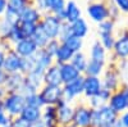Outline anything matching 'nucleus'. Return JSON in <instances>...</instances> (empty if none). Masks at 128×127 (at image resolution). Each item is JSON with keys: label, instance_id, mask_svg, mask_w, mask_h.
<instances>
[{"label": "nucleus", "instance_id": "1", "mask_svg": "<svg viewBox=\"0 0 128 127\" xmlns=\"http://www.w3.org/2000/svg\"><path fill=\"white\" fill-rule=\"evenodd\" d=\"M4 108L12 118L19 117L26 108V96L20 92H8L3 99Z\"/></svg>", "mask_w": 128, "mask_h": 127}, {"label": "nucleus", "instance_id": "2", "mask_svg": "<svg viewBox=\"0 0 128 127\" xmlns=\"http://www.w3.org/2000/svg\"><path fill=\"white\" fill-rule=\"evenodd\" d=\"M62 26H63V21L59 17L50 14V13H45L38 23V27L44 31L45 35L50 40H55V39L59 40Z\"/></svg>", "mask_w": 128, "mask_h": 127}, {"label": "nucleus", "instance_id": "3", "mask_svg": "<svg viewBox=\"0 0 128 127\" xmlns=\"http://www.w3.org/2000/svg\"><path fill=\"white\" fill-rule=\"evenodd\" d=\"M116 119H118V114L106 104V105H102V107H100V108L92 109L91 127L112 126Z\"/></svg>", "mask_w": 128, "mask_h": 127}, {"label": "nucleus", "instance_id": "4", "mask_svg": "<svg viewBox=\"0 0 128 127\" xmlns=\"http://www.w3.org/2000/svg\"><path fill=\"white\" fill-rule=\"evenodd\" d=\"M101 82H102V87L112 92L119 90L123 86V82L118 69L115 67V63H112V66H109V68L104 71L101 76Z\"/></svg>", "mask_w": 128, "mask_h": 127}, {"label": "nucleus", "instance_id": "5", "mask_svg": "<svg viewBox=\"0 0 128 127\" xmlns=\"http://www.w3.org/2000/svg\"><path fill=\"white\" fill-rule=\"evenodd\" d=\"M108 105L118 115L128 110V86L127 85H123L119 90L112 92V96L108 101Z\"/></svg>", "mask_w": 128, "mask_h": 127}, {"label": "nucleus", "instance_id": "6", "mask_svg": "<svg viewBox=\"0 0 128 127\" xmlns=\"http://www.w3.org/2000/svg\"><path fill=\"white\" fill-rule=\"evenodd\" d=\"M38 96L44 107L45 105H56L60 100H63V87L44 85L38 90Z\"/></svg>", "mask_w": 128, "mask_h": 127}, {"label": "nucleus", "instance_id": "7", "mask_svg": "<svg viewBox=\"0 0 128 127\" xmlns=\"http://www.w3.org/2000/svg\"><path fill=\"white\" fill-rule=\"evenodd\" d=\"M86 14L92 22L99 25V23L104 22V21L109 19L108 4L105 2H92L86 8Z\"/></svg>", "mask_w": 128, "mask_h": 127}, {"label": "nucleus", "instance_id": "8", "mask_svg": "<svg viewBox=\"0 0 128 127\" xmlns=\"http://www.w3.org/2000/svg\"><path fill=\"white\" fill-rule=\"evenodd\" d=\"M63 100L73 104L80 96L83 95V75L67 85H63Z\"/></svg>", "mask_w": 128, "mask_h": 127}, {"label": "nucleus", "instance_id": "9", "mask_svg": "<svg viewBox=\"0 0 128 127\" xmlns=\"http://www.w3.org/2000/svg\"><path fill=\"white\" fill-rule=\"evenodd\" d=\"M91 118H92V108H90L87 104L81 103L74 105L72 123L76 127H91Z\"/></svg>", "mask_w": 128, "mask_h": 127}, {"label": "nucleus", "instance_id": "10", "mask_svg": "<svg viewBox=\"0 0 128 127\" xmlns=\"http://www.w3.org/2000/svg\"><path fill=\"white\" fill-rule=\"evenodd\" d=\"M114 63L118 60L128 59V28L122 30L115 39V44L112 50Z\"/></svg>", "mask_w": 128, "mask_h": 127}, {"label": "nucleus", "instance_id": "11", "mask_svg": "<svg viewBox=\"0 0 128 127\" xmlns=\"http://www.w3.org/2000/svg\"><path fill=\"white\" fill-rule=\"evenodd\" d=\"M13 50L20 58H32L38 51V48L31 37H26L23 40H20L19 42H17V44H14Z\"/></svg>", "mask_w": 128, "mask_h": 127}, {"label": "nucleus", "instance_id": "12", "mask_svg": "<svg viewBox=\"0 0 128 127\" xmlns=\"http://www.w3.org/2000/svg\"><path fill=\"white\" fill-rule=\"evenodd\" d=\"M55 107H56V117H58L59 126L62 127V126L72 123L73 113H74V105L64 101V100H60Z\"/></svg>", "mask_w": 128, "mask_h": 127}, {"label": "nucleus", "instance_id": "13", "mask_svg": "<svg viewBox=\"0 0 128 127\" xmlns=\"http://www.w3.org/2000/svg\"><path fill=\"white\" fill-rule=\"evenodd\" d=\"M102 89L101 77H94V76H83V96L90 99L95 95H98Z\"/></svg>", "mask_w": 128, "mask_h": 127}, {"label": "nucleus", "instance_id": "14", "mask_svg": "<svg viewBox=\"0 0 128 127\" xmlns=\"http://www.w3.org/2000/svg\"><path fill=\"white\" fill-rule=\"evenodd\" d=\"M20 66H22V58H20L13 49L6 51L5 60H4V64H3V69L8 73V75L9 73L20 72Z\"/></svg>", "mask_w": 128, "mask_h": 127}, {"label": "nucleus", "instance_id": "15", "mask_svg": "<svg viewBox=\"0 0 128 127\" xmlns=\"http://www.w3.org/2000/svg\"><path fill=\"white\" fill-rule=\"evenodd\" d=\"M44 13L38 10L34 5H28L22 13L19 14V23H32V25H38L40 21L42 19Z\"/></svg>", "mask_w": 128, "mask_h": 127}, {"label": "nucleus", "instance_id": "16", "mask_svg": "<svg viewBox=\"0 0 128 127\" xmlns=\"http://www.w3.org/2000/svg\"><path fill=\"white\" fill-rule=\"evenodd\" d=\"M24 75L20 72L17 73H9L6 81L4 83V87L6 89L8 92H20L24 83Z\"/></svg>", "mask_w": 128, "mask_h": 127}, {"label": "nucleus", "instance_id": "17", "mask_svg": "<svg viewBox=\"0 0 128 127\" xmlns=\"http://www.w3.org/2000/svg\"><path fill=\"white\" fill-rule=\"evenodd\" d=\"M44 85H49V86H63L62 82V76H60V69L58 64L50 66L45 73H44Z\"/></svg>", "mask_w": 128, "mask_h": 127}, {"label": "nucleus", "instance_id": "18", "mask_svg": "<svg viewBox=\"0 0 128 127\" xmlns=\"http://www.w3.org/2000/svg\"><path fill=\"white\" fill-rule=\"evenodd\" d=\"M82 17V10L77 2L74 0H67L66 9H64V22L67 23H73L74 21H77Z\"/></svg>", "mask_w": 128, "mask_h": 127}, {"label": "nucleus", "instance_id": "19", "mask_svg": "<svg viewBox=\"0 0 128 127\" xmlns=\"http://www.w3.org/2000/svg\"><path fill=\"white\" fill-rule=\"evenodd\" d=\"M41 121L44 122L45 127H60L56 117V107L55 105H45L42 107V117Z\"/></svg>", "mask_w": 128, "mask_h": 127}, {"label": "nucleus", "instance_id": "20", "mask_svg": "<svg viewBox=\"0 0 128 127\" xmlns=\"http://www.w3.org/2000/svg\"><path fill=\"white\" fill-rule=\"evenodd\" d=\"M110 96H112V91H109V90H106V89L102 87L98 95H95V96L87 99V103L86 104L88 105L90 108L96 109V108H100V107H102V105L108 104Z\"/></svg>", "mask_w": 128, "mask_h": 127}, {"label": "nucleus", "instance_id": "21", "mask_svg": "<svg viewBox=\"0 0 128 127\" xmlns=\"http://www.w3.org/2000/svg\"><path fill=\"white\" fill-rule=\"evenodd\" d=\"M59 69H60V76H62L63 85H67V83L77 80L78 77L82 76L81 73L70 64V63H66V64L59 66Z\"/></svg>", "mask_w": 128, "mask_h": 127}, {"label": "nucleus", "instance_id": "22", "mask_svg": "<svg viewBox=\"0 0 128 127\" xmlns=\"http://www.w3.org/2000/svg\"><path fill=\"white\" fill-rule=\"evenodd\" d=\"M35 62H36V67L38 69L46 71L50 66L54 64V57H51L45 49H38V51L35 54Z\"/></svg>", "mask_w": 128, "mask_h": 127}, {"label": "nucleus", "instance_id": "23", "mask_svg": "<svg viewBox=\"0 0 128 127\" xmlns=\"http://www.w3.org/2000/svg\"><path fill=\"white\" fill-rule=\"evenodd\" d=\"M69 26H70V32H72V35L77 36V37H80V39H84V37L88 35V32H90V26H88V23H87V21L84 19L83 17H81V18L77 19V21H74V22L70 23Z\"/></svg>", "mask_w": 128, "mask_h": 127}, {"label": "nucleus", "instance_id": "24", "mask_svg": "<svg viewBox=\"0 0 128 127\" xmlns=\"http://www.w3.org/2000/svg\"><path fill=\"white\" fill-rule=\"evenodd\" d=\"M67 0H46V13L59 17L64 22V9Z\"/></svg>", "mask_w": 128, "mask_h": 127}, {"label": "nucleus", "instance_id": "25", "mask_svg": "<svg viewBox=\"0 0 128 127\" xmlns=\"http://www.w3.org/2000/svg\"><path fill=\"white\" fill-rule=\"evenodd\" d=\"M105 69H106V63H105V62H99V60L88 59L87 67H86V71H84L83 76L101 77Z\"/></svg>", "mask_w": 128, "mask_h": 127}, {"label": "nucleus", "instance_id": "26", "mask_svg": "<svg viewBox=\"0 0 128 127\" xmlns=\"http://www.w3.org/2000/svg\"><path fill=\"white\" fill-rule=\"evenodd\" d=\"M94 60H99V62H105L108 59V51L105 50V48L100 44L99 40H96L92 42V45L90 48V58Z\"/></svg>", "mask_w": 128, "mask_h": 127}, {"label": "nucleus", "instance_id": "27", "mask_svg": "<svg viewBox=\"0 0 128 127\" xmlns=\"http://www.w3.org/2000/svg\"><path fill=\"white\" fill-rule=\"evenodd\" d=\"M74 55V53L66 45L60 44L56 54L54 55V63L58 66H62V64H66V63H70L72 58Z\"/></svg>", "mask_w": 128, "mask_h": 127}, {"label": "nucleus", "instance_id": "28", "mask_svg": "<svg viewBox=\"0 0 128 127\" xmlns=\"http://www.w3.org/2000/svg\"><path fill=\"white\" fill-rule=\"evenodd\" d=\"M19 117H22L28 123L34 124V123H36V122H38L41 119V117H42V108H35V107H28V105H26V108L23 109L22 113H20Z\"/></svg>", "mask_w": 128, "mask_h": 127}, {"label": "nucleus", "instance_id": "29", "mask_svg": "<svg viewBox=\"0 0 128 127\" xmlns=\"http://www.w3.org/2000/svg\"><path fill=\"white\" fill-rule=\"evenodd\" d=\"M44 73H45V71L35 68L34 71H31L30 73H27L24 77H26V81L30 85H32L35 89L40 90L42 86H44Z\"/></svg>", "mask_w": 128, "mask_h": 127}, {"label": "nucleus", "instance_id": "30", "mask_svg": "<svg viewBox=\"0 0 128 127\" xmlns=\"http://www.w3.org/2000/svg\"><path fill=\"white\" fill-rule=\"evenodd\" d=\"M59 41H60V44L68 46L73 53L82 51L83 44H84V42H83V39H80V37L74 36V35H72V34L68 35V36H66V37H63V39H60Z\"/></svg>", "mask_w": 128, "mask_h": 127}, {"label": "nucleus", "instance_id": "31", "mask_svg": "<svg viewBox=\"0 0 128 127\" xmlns=\"http://www.w3.org/2000/svg\"><path fill=\"white\" fill-rule=\"evenodd\" d=\"M87 62H88V58L86 57L83 51H78V53H74V55L70 60V64L76 68L81 75H83L84 71H86V67H87Z\"/></svg>", "mask_w": 128, "mask_h": 127}, {"label": "nucleus", "instance_id": "32", "mask_svg": "<svg viewBox=\"0 0 128 127\" xmlns=\"http://www.w3.org/2000/svg\"><path fill=\"white\" fill-rule=\"evenodd\" d=\"M99 34V41H100V44L105 48L106 51H110L113 50L114 48V44H115V34H110V32H98Z\"/></svg>", "mask_w": 128, "mask_h": 127}, {"label": "nucleus", "instance_id": "33", "mask_svg": "<svg viewBox=\"0 0 128 127\" xmlns=\"http://www.w3.org/2000/svg\"><path fill=\"white\" fill-rule=\"evenodd\" d=\"M31 5V0H8V9L16 14H20L23 10Z\"/></svg>", "mask_w": 128, "mask_h": 127}, {"label": "nucleus", "instance_id": "34", "mask_svg": "<svg viewBox=\"0 0 128 127\" xmlns=\"http://www.w3.org/2000/svg\"><path fill=\"white\" fill-rule=\"evenodd\" d=\"M23 39H26V36L23 35L22 28H20V26H19V23H18V25H16V26L12 27L10 32L8 34V36H6V39H5V41H8L9 44L13 46L14 44H17V42H19L20 40H23Z\"/></svg>", "mask_w": 128, "mask_h": 127}, {"label": "nucleus", "instance_id": "35", "mask_svg": "<svg viewBox=\"0 0 128 127\" xmlns=\"http://www.w3.org/2000/svg\"><path fill=\"white\" fill-rule=\"evenodd\" d=\"M31 39L35 41V44L37 45V48H38V49H44V48L48 45L49 40H50V39L45 35V32H44V31H42L38 26H37L36 32L34 34V36H32Z\"/></svg>", "mask_w": 128, "mask_h": 127}, {"label": "nucleus", "instance_id": "36", "mask_svg": "<svg viewBox=\"0 0 128 127\" xmlns=\"http://www.w3.org/2000/svg\"><path fill=\"white\" fill-rule=\"evenodd\" d=\"M115 67H116V69H118L119 75H120L123 85H127L128 86V59L115 62Z\"/></svg>", "mask_w": 128, "mask_h": 127}, {"label": "nucleus", "instance_id": "37", "mask_svg": "<svg viewBox=\"0 0 128 127\" xmlns=\"http://www.w3.org/2000/svg\"><path fill=\"white\" fill-rule=\"evenodd\" d=\"M36 67V62L35 58H22V66H20V73H23L26 76L27 73H30L31 71H34Z\"/></svg>", "mask_w": 128, "mask_h": 127}, {"label": "nucleus", "instance_id": "38", "mask_svg": "<svg viewBox=\"0 0 128 127\" xmlns=\"http://www.w3.org/2000/svg\"><path fill=\"white\" fill-rule=\"evenodd\" d=\"M98 32H110L114 34L115 32V22L112 19H106L104 22L98 25Z\"/></svg>", "mask_w": 128, "mask_h": 127}, {"label": "nucleus", "instance_id": "39", "mask_svg": "<svg viewBox=\"0 0 128 127\" xmlns=\"http://www.w3.org/2000/svg\"><path fill=\"white\" fill-rule=\"evenodd\" d=\"M26 105H28V107H35V108H42L44 107V104H42V101L38 96V92L27 95L26 96Z\"/></svg>", "mask_w": 128, "mask_h": 127}, {"label": "nucleus", "instance_id": "40", "mask_svg": "<svg viewBox=\"0 0 128 127\" xmlns=\"http://www.w3.org/2000/svg\"><path fill=\"white\" fill-rule=\"evenodd\" d=\"M12 117L6 113L5 108H4V104L3 100H0V127H4V126H9L12 123Z\"/></svg>", "mask_w": 128, "mask_h": 127}, {"label": "nucleus", "instance_id": "41", "mask_svg": "<svg viewBox=\"0 0 128 127\" xmlns=\"http://www.w3.org/2000/svg\"><path fill=\"white\" fill-rule=\"evenodd\" d=\"M2 19L10 26H16L19 23V14H16L13 12H10V10H6L5 14L2 17Z\"/></svg>", "mask_w": 128, "mask_h": 127}, {"label": "nucleus", "instance_id": "42", "mask_svg": "<svg viewBox=\"0 0 128 127\" xmlns=\"http://www.w3.org/2000/svg\"><path fill=\"white\" fill-rule=\"evenodd\" d=\"M106 4H108V10H109V19L116 22V21L120 18V14H122L120 10L115 7V4L112 2V0H110L109 3H106Z\"/></svg>", "mask_w": 128, "mask_h": 127}, {"label": "nucleus", "instance_id": "43", "mask_svg": "<svg viewBox=\"0 0 128 127\" xmlns=\"http://www.w3.org/2000/svg\"><path fill=\"white\" fill-rule=\"evenodd\" d=\"M20 28H22V32L26 37H32L34 34L36 32L37 26L38 25H32V23H19Z\"/></svg>", "mask_w": 128, "mask_h": 127}, {"label": "nucleus", "instance_id": "44", "mask_svg": "<svg viewBox=\"0 0 128 127\" xmlns=\"http://www.w3.org/2000/svg\"><path fill=\"white\" fill-rule=\"evenodd\" d=\"M59 46H60V41H59L58 39H55V40H49L48 45H46L44 49L49 53L51 57H54V55L56 54V51H58Z\"/></svg>", "mask_w": 128, "mask_h": 127}, {"label": "nucleus", "instance_id": "45", "mask_svg": "<svg viewBox=\"0 0 128 127\" xmlns=\"http://www.w3.org/2000/svg\"><path fill=\"white\" fill-rule=\"evenodd\" d=\"M112 2L120 10V13L128 16V0H112Z\"/></svg>", "mask_w": 128, "mask_h": 127}, {"label": "nucleus", "instance_id": "46", "mask_svg": "<svg viewBox=\"0 0 128 127\" xmlns=\"http://www.w3.org/2000/svg\"><path fill=\"white\" fill-rule=\"evenodd\" d=\"M12 127H31L32 124L28 123L27 121H24L22 117H16L12 119V123H10Z\"/></svg>", "mask_w": 128, "mask_h": 127}, {"label": "nucleus", "instance_id": "47", "mask_svg": "<svg viewBox=\"0 0 128 127\" xmlns=\"http://www.w3.org/2000/svg\"><path fill=\"white\" fill-rule=\"evenodd\" d=\"M31 4L41 10L44 14L46 13V0H31Z\"/></svg>", "mask_w": 128, "mask_h": 127}, {"label": "nucleus", "instance_id": "48", "mask_svg": "<svg viewBox=\"0 0 128 127\" xmlns=\"http://www.w3.org/2000/svg\"><path fill=\"white\" fill-rule=\"evenodd\" d=\"M118 118H119V121L123 123V126H124V127H128V110H126V112L120 113V114L118 115Z\"/></svg>", "mask_w": 128, "mask_h": 127}, {"label": "nucleus", "instance_id": "49", "mask_svg": "<svg viewBox=\"0 0 128 127\" xmlns=\"http://www.w3.org/2000/svg\"><path fill=\"white\" fill-rule=\"evenodd\" d=\"M8 9V0H0V18H2Z\"/></svg>", "mask_w": 128, "mask_h": 127}, {"label": "nucleus", "instance_id": "50", "mask_svg": "<svg viewBox=\"0 0 128 127\" xmlns=\"http://www.w3.org/2000/svg\"><path fill=\"white\" fill-rule=\"evenodd\" d=\"M6 77H8V73L3 68H0V86H4V83L6 81Z\"/></svg>", "mask_w": 128, "mask_h": 127}, {"label": "nucleus", "instance_id": "51", "mask_svg": "<svg viewBox=\"0 0 128 127\" xmlns=\"http://www.w3.org/2000/svg\"><path fill=\"white\" fill-rule=\"evenodd\" d=\"M5 54H6V53H5V51H3L2 49H0V68H3L4 60H5Z\"/></svg>", "mask_w": 128, "mask_h": 127}, {"label": "nucleus", "instance_id": "52", "mask_svg": "<svg viewBox=\"0 0 128 127\" xmlns=\"http://www.w3.org/2000/svg\"><path fill=\"white\" fill-rule=\"evenodd\" d=\"M6 94H8L6 89H5L4 86H0V100H3V99L6 96Z\"/></svg>", "mask_w": 128, "mask_h": 127}, {"label": "nucleus", "instance_id": "53", "mask_svg": "<svg viewBox=\"0 0 128 127\" xmlns=\"http://www.w3.org/2000/svg\"><path fill=\"white\" fill-rule=\"evenodd\" d=\"M112 127H124V126H123V123H122V122L119 121V118H118V119H116V121L112 124Z\"/></svg>", "mask_w": 128, "mask_h": 127}, {"label": "nucleus", "instance_id": "54", "mask_svg": "<svg viewBox=\"0 0 128 127\" xmlns=\"http://www.w3.org/2000/svg\"><path fill=\"white\" fill-rule=\"evenodd\" d=\"M31 127H45V124H44V122H42L41 119L38 121V122H36V123H34Z\"/></svg>", "mask_w": 128, "mask_h": 127}, {"label": "nucleus", "instance_id": "55", "mask_svg": "<svg viewBox=\"0 0 128 127\" xmlns=\"http://www.w3.org/2000/svg\"><path fill=\"white\" fill-rule=\"evenodd\" d=\"M62 127H76L73 123H69V124H66V126H62Z\"/></svg>", "mask_w": 128, "mask_h": 127}, {"label": "nucleus", "instance_id": "56", "mask_svg": "<svg viewBox=\"0 0 128 127\" xmlns=\"http://www.w3.org/2000/svg\"><path fill=\"white\" fill-rule=\"evenodd\" d=\"M4 127H12V126H10V124H9V126H4Z\"/></svg>", "mask_w": 128, "mask_h": 127}, {"label": "nucleus", "instance_id": "57", "mask_svg": "<svg viewBox=\"0 0 128 127\" xmlns=\"http://www.w3.org/2000/svg\"><path fill=\"white\" fill-rule=\"evenodd\" d=\"M127 17H128V16H127ZM127 22H128V18H127Z\"/></svg>", "mask_w": 128, "mask_h": 127}]
</instances>
